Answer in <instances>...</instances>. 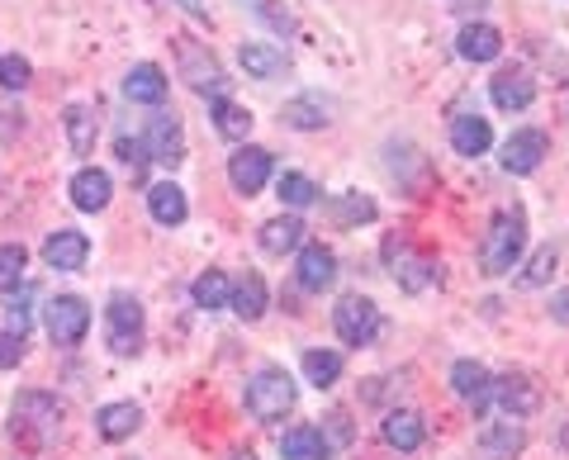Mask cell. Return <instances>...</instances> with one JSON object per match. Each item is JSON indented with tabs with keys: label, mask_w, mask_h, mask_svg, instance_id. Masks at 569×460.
<instances>
[{
	"label": "cell",
	"mask_w": 569,
	"mask_h": 460,
	"mask_svg": "<svg viewBox=\"0 0 569 460\" xmlns=\"http://www.w3.org/2000/svg\"><path fill=\"white\" fill-rule=\"evenodd\" d=\"M522 252H526V214L518 205L498 209L489 233L479 242V271L484 276H508V271L522 262Z\"/></svg>",
	"instance_id": "6da1fadb"
},
{
	"label": "cell",
	"mask_w": 569,
	"mask_h": 460,
	"mask_svg": "<svg viewBox=\"0 0 569 460\" xmlns=\"http://www.w3.org/2000/svg\"><path fill=\"white\" fill-rule=\"evenodd\" d=\"M62 427V404L53 394H20L14 399V423L10 433L24 441V447H43L48 437H57Z\"/></svg>",
	"instance_id": "7a4b0ae2"
},
{
	"label": "cell",
	"mask_w": 569,
	"mask_h": 460,
	"mask_svg": "<svg viewBox=\"0 0 569 460\" xmlns=\"http://www.w3.org/2000/svg\"><path fill=\"white\" fill-rule=\"evenodd\" d=\"M333 327L341 342H351V347H370L384 327V313L375 299H365V295H341L333 309Z\"/></svg>",
	"instance_id": "3957f363"
},
{
	"label": "cell",
	"mask_w": 569,
	"mask_h": 460,
	"mask_svg": "<svg viewBox=\"0 0 569 460\" xmlns=\"http://www.w3.org/2000/svg\"><path fill=\"white\" fill-rule=\"evenodd\" d=\"M294 409V380L284 376V370H262V376H252L247 384V413L256 423H280L284 413Z\"/></svg>",
	"instance_id": "277c9868"
},
{
	"label": "cell",
	"mask_w": 569,
	"mask_h": 460,
	"mask_svg": "<svg viewBox=\"0 0 569 460\" xmlns=\"http://www.w3.org/2000/svg\"><path fill=\"white\" fill-rule=\"evenodd\" d=\"M142 304L133 295H109V309H105V337H109V352L114 356H138L142 352Z\"/></svg>",
	"instance_id": "5b68a950"
},
{
	"label": "cell",
	"mask_w": 569,
	"mask_h": 460,
	"mask_svg": "<svg viewBox=\"0 0 569 460\" xmlns=\"http://www.w3.org/2000/svg\"><path fill=\"white\" fill-rule=\"evenodd\" d=\"M176 62H181V77H185L190 91H199V95H223L228 91V77L219 67V57H213L205 43L176 38Z\"/></svg>",
	"instance_id": "8992f818"
},
{
	"label": "cell",
	"mask_w": 569,
	"mask_h": 460,
	"mask_svg": "<svg viewBox=\"0 0 569 460\" xmlns=\"http://www.w3.org/2000/svg\"><path fill=\"white\" fill-rule=\"evenodd\" d=\"M43 323H48V337L57 347H77L85 337V327H91V304L81 295H57V299H48Z\"/></svg>",
	"instance_id": "52a82bcc"
},
{
	"label": "cell",
	"mask_w": 569,
	"mask_h": 460,
	"mask_svg": "<svg viewBox=\"0 0 569 460\" xmlns=\"http://www.w3.org/2000/svg\"><path fill=\"white\" fill-rule=\"evenodd\" d=\"M546 152H550V138H546V128H518L508 142H503V171L508 176H532V171L546 162Z\"/></svg>",
	"instance_id": "ba28073f"
},
{
	"label": "cell",
	"mask_w": 569,
	"mask_h": 460,
	"mask_svg": "<svg viewBox=\"0 0 569 460\" xmlns=\"http://www.w3.org/2000/svg\"><path fill=\"white\" fill-rule=\"evenodd\" d=\"M294 280H299V290H309V295L333 290V280H337V256H333V248H323V242H304V248H299Z\"/></svg>",
	"instance_id": "9c48e42d"
},
{
	"label": "cell",
	"mask_w": 569,
	"mask_h": 460,
	"mask_svg": "<svg viewBox=\"0 0 569 460\" xmlns=\"http://www.w3.org/2000/svg\"><path fill=\"white\" fill-rule=\"evenodd\" d=\"M270 171H276V162H270L266 148H242V152L228 157V181H233V191L247 195V199H252L256 191H266Z\"/></svg>",
	"instance_id": "30bf717a"
},
{
	"label": "cell",
	"mask_w": 569,
	"mask_h": 460,
	"mask_svg": "<svg viewBox=\"0 0 569 460\" xmlns=\"http://www.w3.org/2000/svg\"><path fill=\"white\" fill-rule=\"evenodd\" d=\"M451 390L465 399L475 418L493 404V376H489V370H484L479 361H455V366H451Z\"/></svg>",
	"instance_id": "8fae6325"
},
{
	"label": "cell",
	"mask_w": 569,
	"mask_h": 460,
	"mask_svg": "<svg viewBox=\"0 0 569 460\" xmlns=\"http://www.w3.org/2000/svg\"><path fill=\"white\" fill-rule=\"evenodd\" d=\"M489 95H493L498 110L518 114V110H526V105L536 100V77H532V71H522V67H503V71H498V77L489 81Z\"/></svg>",
	"instance_id": "7c38bea8"
},
{
	"label": "cell",
	"mask_w": 569,
	"mask_h": 460,
	"mask_svg": "<svg viewBox=\"0 0 569 460\" xmlns=\"http://www.w3.org/2000/svg\"><path fill=\"white\" fill-rule=\"evenodd\" d=\"M148 157L176 171L185 162V134H181V119L176 114H156L152 128H148Z\"/></svg>",
	"instance_id": "4fadbf2b"
},
{
	"label": "cell",
	"mask_w": 569,
	"mask_h": 460,
	"mask_svg": "<svg viewBox=\"0 0 569 460\" xmlns=\"http://www.w3.org/2000/svg\"><path fill=\"white\" fill-rule=\"evenodd\" d=\"M493 404L503 409V418H532V413L541 409V394L526 376H498L493 380Z\"/></svg>",
	"instance_id": "5bb4252c"
},
{
	"label": "cell",
	"mask_w": 569,
	"mask_h": 460,
	"mask_svg": "<svg viewBox=\"0 0 569 460\" xmlns=\"http://www.w3.org/2000/svg\"><path fill=\"white\" fill-rule=\"evenodd\" d=\"M526 451V427L522 418H498L493 427H484L479 433V456L484 460H512Z\"/></svg>",
	"instance_id": "9a60e30c"
},
{
	"label": "cell",
	"mask_w": 569,
	"mask_h": 460,
	"mask_svg": "<svg viewBox=\"0 0 569 460\" xmlns=\"http://www.w3.org/2000/svg\"><path fill=\"white\" fill-rule=\"evenodd\" d=\"M394 280H398V290H404V295H422L427 285L441 280V266H437L427 252L404 248V252L394 256Z\"/></svg>",
	"instance_id": "2e32d148"
},
{
	"label": "cell",
	"mask_w": 569,
	"mask_h": 460,
	"mask_svg": "<svg viewBox=\"0 0 569 460\" xmlns=\"http://www.w3.org/2000/svg\"><path fill=\"white\" fill-rule=\"evenodd\" d=\"M109 195H114V181H109V171H100V166H85L71 176V205H77L81 214H100L109 205Z\"/></svg>",
	"instance_id": "e0dca14e"
},
{
	"label": "cell",
	"mask_w": 569,
	"mask_h": 460,
	"mask_svg": "<svg viewBox=\"0 0 569 460\" xmlns=\"http://www.w3.org/2000/svg\"><path fill=\"white\" fill-rule=\"evenodd\" d=\"M85 256H91V238L71 233V228H62V233H53L48 242H43V262H48L53 271H81Z\"/></svg>",
	"instance_id": "ac0fdd59"
},
{
	"label": "cell",
	"mask_w": 569,
	"mask_h": 460,
	"mask_svg": "<svg viewBox=\"0 0 569 460\" xmlns=\"http://www.w3.org/2000/svg\"><path fill=\"white\" fill-rule=\"evenodd\" d=\"M333 105L318 95V91H309V95H294V100H284V110H280V124H290V128H299V134H318V128H327V114Z\"/></svg>",
	"instance_id": "d6986e66"
},
{
	"label": "cell",
	"mask_w": 569,
	"mask_h": 460,
	"mask_svg": "<svg viewBox=\"0 0 569 460\" xmlns=\"http://www.w3.org/2000/svg\"><path fill=\"white\" fill-rule=\"evenodd\" d=\"M451 148L461 157H484L493 148L489 119H479V114H455V119H451Z\"/></svg>",
	"instance_id": "ffe728a7"
},
{
	"label": "cell",
	"mask_w": 569,
	"mask_h": 460,
	"mask_svg": "<svg viewBox=\"0 0 569 460\" xmlns=\"http://www.w3.org/2000/svg\"><path fill=\"white\" fill-rule=\"evenodd\" d=\"M280 456L284 460H333V441H327L323 427L304 423V427H290V433H284Z\"/></svg>",
	"instance_id": "44dd1931"
},
{
	"label": "cell",
	"mask_w": 569,
	"mask_h": 460,
	"mask_svg": "<svg viewBox=\"0 0 569 460\" xmlns=\"http://www.w3.org/2000/svg\"><path fill=\"white\" fill-rule=\"evenodd\" d=\"M148 209H152V219L162 223V228H181L185 214H190V205H185V191H181L176 181L148 185Z\"/></svg>",
	"instance_id": "7402d4cb"
},
{
	"label": "cell",
	"mask_w": 569,
	"mask_h": 460,
	"mask_svg": "<svg viewBox=\"0 0 569 460\" xmlns=\"http://www.w3.org/2000/svg\"><path fill=\"white\" fill-rule=\"evenodd\" d=\"M142 427V409L128 404V399H119V404H105L95 413V433L105 441H128Z\"/></svg>",
	"instance_id": "603a6c76"
},
{
	"label": "cell",
	"mask_w": 569,
	"mask_h": 460,
	"mask_svg": "<svg viewBox=\"0 0 569 460\" xmlns=\"http://www.w3.org/2000/svg\"><path fill=\"white\" fill-rule=\"evenodd\" d=\"M455 53H461L465 62H493V57L503 53V34H498L493 24H465L461 38H455Z\"/></svg>",
	"instance_id": "cb8c5ba5"
},
{
	"label": "cell",
	"mask_w": 569,
	"mask_h": 460,
	"mask_svg": "<svg viewBox=\"0 0 569 460\" xmlns=\"http://www.w3.org/2000/svg\"><path fill=\"white\" fill-rule=\"evenodd\" d=\"M124 95L133 100V105H162V100H166L162 67H156V62H138V67L124 77Z\"/></svg>",
	"instance_id": "d4e9b609"
},
{
	"label": "cell",
	"mask_w": 569,
	"mask_h": 460,
	"mask_svg": "<svg viewBox=\"0 0 569 460\" xmlns=\"http://www.w3.org/2000/svg\"><path fill=\"white\" fill-rule=\"evenodd\" d=\"M237 62H242V71H247V77H256V81H276V77H284V71H290V57L276 53V48H266V43H247V48L237 53Z\"/></svg>",
	"instance_id": "484cf974"
},
{
	"label": "cell",
	"mask_w": 569,
	"mask_h": 460,
	"mask_svg": "<svg viewBox=\"0 0 569 460\" xmlns=\"http://www.w3.org/2000/svg\"><path fill=\"white\" fill-rule=\"evenodd\" d=\"M384 441H390L398 456L418 451V447H422V418H418L413 409H394L390 418H384Z\"/></svg>",
	"instance_id": "4316f807"
},
{
	"label": "cell",
	"mask_w": 569,
	"mask_h": 460,
	"mask_svg": "<svg viewBox=\"0 0 569 460\" xmlns=\"http://www.w3.org/2000/svg\"><path fill=\"white\" fill-rule=\"evenodd\" d=\"M262 248L270 256H284L294 248H304V219H294V214H280V219L262 223Z\"/></svg>",
	"instance_id": "83f0119b"
},
{
	"label": "cell",
	"mask_w": 569,
	"mask_h": 460,
	"mask_svg": "<svg viewBox=\"0 0 569 460\" xmlns=\"http://www.w3.org/2000/svg\"><path fill=\"white\" fill-rule=\"evenodd\" d=\"M327 214H333V223L337 228H361V223H375V199L361 195V191H347V195H337V199H327Z\"/></svg>",
	"instance_id": "f1b7e54d"
},
{
	"label": "cell",
	"mask_w": 569,
	"mask_h": 460,
	"mask_svg": "<svg viewBox=\"0 0 569 460\" xmlns=\"http://www.w3.org/2000/svg\"><path fill=\"white\" fill-rule=\"evenodd\" d=\"M228 304H233V313L242 323H256L266 313V280L256 276V271H247V276L233 285V299H228Z\"/></svg>",
	"instance_id": "f546056e"
},
{
	"label": "cell",
	"mask_w": 569,
	"mask_h": 460,
	"mask_svg": "<svg viewBox=\"0 0 569 460\" xmlns=\"http://www.w3.org/2000/svg\"><path fill=\"white\" fill-rule=\"evenodd\" d=\"M190 299L199 309H228V299H233V280L223 276V271H205V276H195L190 285Z\"/></svg>",
	"instance_id": "4dcf8cb0"
},
{
	"label": "cell",
	"mask_w": 569,
	"mask_h": 460,
	"mask_svg": "<svg viewBox=\"0 0 569 460\" xmlns=\"http://www.w3.org/2000/svg\"><path fill=\"white\" fill-rule=\"evenodd\" d=\"M304 380L313 384V390H333V384L341 380V356L337 352H323V347H313V352H304Z\"/></svg>",
	"instance_id": "1f68e13d"
},
{
	"label": "cell",
	"mask_w": 569,
	"mask_h": 460,
	"mask_svg": "<svg viewBox=\"0 0 569 460\" xmlns=\"http://www.w3.org/2000/svg\"><path fill=\"white\" fill-rule=\"evenodd\" d=\"M213 128H219V134L223 138H247L252 134V114L247 110H242V105H233V100H228V95H213Z\"/></svg>",
	"instance_id": "d6a6232c"
},
{
	"label": "cell",
	"mask_w": 569,
	"mask_h": 460,
	"mask_svg": "<svg viewBox=\"0 0 569 460\" xmlns=\"http://www.w3.org/2000/svg\"><path fill=\"white\" fill-rule=\"evenodd\" d=\"M276 195H280V205H290V209L318 205V185H313L304 171H284V176L276 181Z\"/></svg>",
	"instance_id": "836d02e7"
},
{
	"label": "cell",
	"mask_w": 569,
	"mask_h": 460,
	"mask_svg": "<svg viewBox=\"0 0 569 460\" xmlns=\"http://www.w3.org/2000/svg\"><path fill=\"white\" fill-rule=\"evenodd\" d=\"M95 128H100V119H95V110H91V105H71V110H67V138H71V152H91V148H95Z\"/></svg>",
	"instance_id": "e575fe53"
},
{
	"label": "cell",
	"mask_w": 569,
	"mask_h": 460,
	"mask_svg": "<svg viewBox=\"0 0 569 460\" xmlns=\"http://www.w3.org/2000/svg\"><path fill=\"white\" fill-rule=\"evenodd\" d=\"M555 266H560V256H555V248H541L532 262H526V271L518 276V285L522 290H541V285H546L550 276H555Z\"/></svg>",
	"instance_id": "d590c367"
},
{
	"label": "cell",
	"mask_w": 569,
	"mask_h": 460,
	"mask_svg": "<svg viewBox=\"0 0 569 460\" xmlns=\"http://www.w3.org/2000/svg\"><path fill=\"white\" fill-rule=\"evenodd\" d=\"M24 266H28V252L20 242H5V248H0V290H14V285L24 280Z\"/></svg>",
	"instance_id": "8d00e7d4"
},
{
	"label": "cell",
	"mask_w": 569,
	"mask_h": 460,
	"mask_svg": "<svg viewBox=\"0 0 569 460\" xmlns=\"http://www.w3.org/2000/svg\"><path fill=\"white\" fill-rule=\"evenodd\" d=\"M28 77H34V71H28L24 57H14V53L0 57V85H5V91H24Z\"/></svg>",
	"instance_id": "74e56055"
},
{
	"label": "cell",
	"mask_w": 569,
	"mask_h": 460,
	"mask_svg": "<svg viewBox=\"0 0 569 460\" xmlns=\"http://www.w3.org/2000/svg\"><path fill=\"white\" fill-rule=\"evenodd\" d=\"M5 323H10V333L28 337V323H34V309H28V295H14V299H10V304H5Z\"/></svg>",
	"instance_id": "f35d334b"
},
{
	"label": "cell",
	"mask_w": 569,
	"mask_h": 460,
	"mask_svg": "<svg viewBox=\"0 0 569 460\" xmlns=\"http://www.w3.org/2000/svg\"><path fill=\"white\" fill-rule=\"evenodd\" d=\"M247 5L262 14V20L270 24V28H280V34H290L294 28V20H290V10H280V5H270V0H247Z\"/></svg>",
	"instance_id": "ab89813d"
},
{
	"label": "cell",
	"mask_w": 569,
	"mask_h": 460,
	"mask_svg": "<svg viewBox=\"0 0 569 460\" xmlns=\"http://www.w3.org/2000/svg\"><path fill=\"white\" fill-rule=\"evenodd\" d=\"M20 356H24V337L10 333V327H0V370L20 366Z\"/></svg>",
	"instance_id": "60d3db41"
},
{
	"label": "cell",
	"mask_w": 569,
	"mask_h": 460,
	"mask_svg": "<svg viewBox=\"0 0 569 460\" xmlns=\"http://www.w3.org/2000/svg\"><path fill=\"white\" fill-rule=\"evenodd\" d=\"M142 152H148V142H133V138H119V162H128V166H142V162H148V157H142Z\"/></svg>",
	"instance_id": "b9f144b4"
},
{
	"label": "cell",
	"mask_w": 569,
	"mask_h": 460,
	"mask_svg": "<svg viewBox=\"0 0 569 460\" xmlns=\"http://www.w3.org/2000/svg\"><path fill=\"white\" fill-rule=\"evenodd\" d=\"M176 5H181L185 14H190L195 24H209V5H205V0H176Z\"/></svg>",
	"instance_id": "7bdbcfd3"
},
{
	"label": "cell",
	"mask_w": 569,
	"mask_h": 460,
	"mask_svg": "<svg viewBox=\"0 0 569 460\" xmlns=\"http://www.w3.org/2000/svg\"><path fill=\"white\" fill-rule=\"evenodd\" d=\"M550 319H555V323H565V327H569V290H560V295H555V299H550Z\"/></svg>",
	"instance_id": "ee69618b"
},
{
	"label": "cell",
	"mask_w": 569,
	"mask_h": 460,
	"mask_svg": "<svg viewBox=\"0 0 569 460\" xmlns=\"http://www.w3.org/2000/svg\"><path fill=\"white\" fill-rule=\"evenodd\" d=\"M228 460H256V456H247V451H237V456H228Z\"/></svg>",
	"instance_id": "f6af8a7d"
}]
</instances>
